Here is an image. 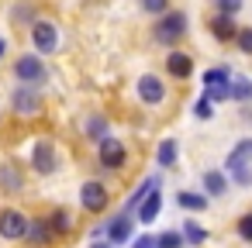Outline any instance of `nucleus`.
<instances>
[{
    "label": "nucleus",
    "mask_w": 252,
    "mask_h": 248,
    "mask_svg": "<svg viewBox=\"0 0 252 248\" xmlns=\"http://www.w3.org/2000/svg\"><path fill=\"white\" fill-rule=\"evenodd\" d=\"M228 86H231L228 69L214 66V69L204 73V100H228Z\"/></svg>",
    "instance_id": "obj_1"
},
{
    "label": "nucleus",
    "mask_w": 252,
    "mask_h": 248,
    "mask_svg": "<svg viewBox=\"0 0 252 248\" xmlns=\"http://www.w3.org/2000/svg\"><path fill=\"white\" fill-rule=\"evenodd\" d=\"M183 31H187V18H183L180 11H173V14H166V18L156 25V42L173 45L176 38H183Z\"/></svg>",
    "instance_id": "obj_2"
},
{
    "label": "nucleus",
    "mask_w": 252,
    "mask_h": 248,
    "mask_svg": "<svg viewBox=\"0 0 252 248\" xmlns=\"http://www.w3.org/2000/svg\"><path fill=\"white\" fill-rule=\"evenodd\" d=\"M14 73H18V80H21V83H28V86H35V83H42V80H45V66H42V59H38V55H21V59H18V66H14Z\"/></svg>",
    "instance_id": "obj_3"
},
{
    "label": "nucleus",
    "mask_w": 252,
    "mask_h": 248,
    "mask_svg": "<svg viewBox=\"0 0 252 248\" xmlns=\"http://www.w3.org/2000/svg\"><path fill=\"white\" fill-rule=\"evenodd\" d=\"M32 42H35V49H38L42 55H49V52L59 45V31H56V25H49V21L32 25Z\"/></svg>",
    "instance_id": "obj_4"
},
{
    "label": "nucleus",
    "mask_w": 252,
    "mask_h": 248,
    "mask_svg": "<svg viewBox=\"0 0 252 248\" xmlns=\"http://www.w3.org/2000/svg\"><path fill=\"white\" fill-rule=\"evenodd\" d=\"M100 165L104 169H121L125 165V145L118 138H111V135L100 138Z\"/></svg>",
    "instance_id": "obj_5"
},
{
    "label": "nucleus",
    "mask_w": 252,
    "mask_h": 248,
    "mask_svg": "<svg viewBox=\"0 0 252 248\" xmlns=\"http://www.w3.org/2000/svg\"><path fill=\"white\" fill-rule=\"evenodd\" d=\"M25 231H28V217L25 214H18V210H4L0 214V234L4 238H25Z\"/></svg>",
    "instance_id": "obj_6"
},
{
    "label": "nucleus",
    "mask_w": 252,
    "mask_h": 248,
    "mask_svg": "<svg viewBox=\"0 0 252 248\" xmlns=\"http://www.w3.org/2000/svg\"><path fill=\"white\" fill-rule=\"evenodd\" d=\"M32 165H35L42 176H49V172L56 169V148H52L49 141H38V145L32 148Z\"/></svg>",
    "instance_id": "obj_7"
},
{
    "label": "nucleus",
    "mask_w": 252,
    "mask_h": 248,
    "mask_svg": "<svg viewBox=\"0 0 252 248\" xmlns=\"http://www.w3.org/2000/svg\"><path fill=\"white\" fill-rule=\"evenodd\" d=\"M80 200H83V207H87L90 214H100V210L107 207V190H104L100 183H87L83 193H80Z\"/></svg>",
    "instance_id": "obj_8"
},
{
    "label": "nucleus",
    "mask_w": 252,
    "mask_h": 248,
    "mask_svg": "<svg viewBox=\"0 0 252 248\" xmlns=\"http://www.w3.org/2000/svg\"><path fill=\"white\" fill-rule=\"evenodd\" d=\"M138 97H142L145 104H159V100L166 97V86H162L156 76H142V80H138Z\"/></svg>",
    "instance_id": "obj_9"
},
{
    "label": "nucleus",
    "mask_w": 252,
    "mask_h": 248,
    "mask_svg": "<svg viewBox=\"0 0 252 248\" xmlns=\"http://www.w3.org/2000/svg\"><path fill=\"white\" fill-rule=\"evenodd\" d=\"M252 159V138H245V141H238L231 152H228V172H238V169H245V162Z\"/></svg>",
    "instance_id": "obj_10"
},
{
    "label": "nucleus",
    "mask_w": 252,
    "mask_h": 248,
    "mask_svg": "<svg viewBox=\"0 0 252 248\" xmlns=\"http://www.w3.org/2000/svg\"><path fill=\"white\" fill-rule=\"evenodd\" d=\"M166 69H169L176 80H187V76L193 73V62H190V55H187V52H173V55L166 59Z\"/></svg>",
    "instance_id": "obj_11"
},
{
    "label": "nucleus",
    "mask_w": 252,
    "mask_h": 248,
    "mask_svg": "<svg viewBox=\"0 0 252 248\" xmlns=\"http://www.w3.org/2000/svg\"><path fill=\"white\" fill-rule=\"evenodd\" d=\"M211 35H214L218 42H228V38L238 35V28H235V21H231L228 14H218V18L211 21Z\"/></svg>",
    "instance_id": "obj_12"
},
{
    "label": "nucleus",
    "mask_w": 252,
    "mask_h": 248,
    "mask_svg": "<svg viewBox=\"0 0 252 248\" xmlns=\"http://www.w3.org/2000/svg\"><path fill=\"white\" fill-rule=\"evenodd\" d=\"M159 207H162V196L152 190V193H145V200L138 203V220H156V214H159Z\"/></svg>",
    "instance_id": "obj_13"
},
{
    "label": "nucleus",
    "mask_w": 252,
    "mask_h": 248,
    "mask_svg": "<svg viewBox=\"0 0 252 248\" xmlns=\"http://www.w3.org/2000/svg\"><path fill=\"white\" fill-rule=\"evenodd\" d=\"M14 107H18L21 114H35V107H38V100H35V90H32V86H21V90L14 93Z\"/></svg>",
    "instance_id": "obj_14"
},
{
    "label": "nucleus",
    "mask_w": 252,
    "mask_h": 248,
    "mask_svg": "<svg viewBox=\"0 0 252 248\" xmlns=\"http://www.w3.org/2000/svg\"><path fill=\"white\" fill-rule=\"evenodd\" d=\"M107 234H111V241H125V238L131 234V220H128L125 214H118V217L107 224Z\"/></svg>",
    "instance_id": "obj_15"
},
{
    "label": "nucleus",
    "mask_w": 252,
    "mask_h": 248,
    "mask_svg": "<svg viewBox=\"0 0 252 248\" xmlns=\"http://www.w3.org/2000/svg\"><path fill=\"white\" fill-rule=\"evenodd\" d=\"M180 238H183L187 245H197V248H200V245L207 241V231H204V227H200L197 220H187V224H183V234H180Z\"/></svg>",
    "instance_id": "obj_16"
},
{
    "label": "nucleus",
    "mask_w": 252,
    "mask_h": 248,
    "mask_svg": "<svg viewBox=\"0 0 252 248\" xmlns=\"http://www.w3.org/2000/svg\"><path fill=\"white\" fill-rule=\"evenodd\" d=\"M228 97L231 100H252V80H245V76H238V80H231V86H228Z\"/></svg>",
    "instance_id": "obj_17"
},
{
    "label": "nucleus",
    "mask_w": 252,
    "mask_h": 248,
    "mask_svg": "<svg viewBox=\"0 0 252 248\" xmlns=\"http://www.w3.org/2000/svg\"><path fill=\"white\" fill-rule=\"evenodd\" d=\"M176 155H180V145H176L173 138H166V141L159 145V165H162V169L176 165Z\"/></svg>",
    "instance_id": "obj_18"
},
{
    "label": "nucleus",
    "mask_w": 252,
    "mask_h": 248,
    "mask_svg": "<svg viewBox=\"0 0 252 248\" xmlns=\"http://www.w3.org/2000/svg\"><path fill=\"white\" fill-rule=\"evenodd\" d=\"M204 186H207V193H214V196H221L224 190H228V179L218 172V169H211V172H204Z\"/></svg>",
    "instance_id": "obj_19"
},
{
    "label": "nucleus",
    "mask_w": 252,
    "mask_h": 248,
    "mask_svg": "<svg viewBox=\"0 0 252 248\" xmlns=\"http://www.w3.org/2000/svg\"><path fill=\"white\" fill-rule=\"evenodd\" d=\"M176 200H180V207H187V210H204V207H207V196H200V193H180Z\"/></svg>",
    "instance_id": "obj_20"
},
{
    "label": "nucleus",
    "mask_w": 252,
    "mask_h": 248,
    "mask_svg": "<svg viewBox=\"0 0 252 248\" xmlns=\"http://www.w3.org/2000/svg\"><path fill=\"white\" fill-rule=\"evenodd\" d=\"M25 234H28V238H32L35 245H45V241H49V227H45L42 220H35V224L28 220V231H25Z\"/></svg>",
    "instance_id": "obj_21"
},
{
    "label": "nucleus",
    "mask_w": 252,
    "mask_h": 248,
    "mask_svg": "<svg viewBox=\"0 0 252 248\" xmlns=\"http://www.w3.org/2000/svg\"><path fill=\"white\" fill-rule=\"evenodd\" d=\"M49 227H52L56 234H66V231H69V214H66V210H56V214L49 217Z\"/></svg>",
    "instance_id": "obj_22"
},
{
    "label": "nucleus",
    "mask_w": 252,
    "mask_h": 248,
    "mask_svg": "<svg viewBox=\"0 0 252 248\" xmlns=\"http://www.w3.org/2000/svg\"><path fill=\"white\" fill-rule=\"evenodd\" d=\"M156 248H183L180 231H166V234H159V238H156Z\"/></svg>",
    "instance_id": "obj_23"
},
{
    "label": "nucleus",
    "mask_w": 252,
    "mask_h": 248,
    "mask_svg": "<svg viewBox=\"0 0 252 248\" xmlns=\"http://www.w3.org/2000/svg\"><path fill=\"white\" fill-rule=\"evenodd\" d=\"M0 186H11V190H21V176L14 169H0Z\"/></svg>",
    "instance_id": "obj_24"
},
{
    "label": "nucleus",
    "mask_w": 252,
    "mask_h": 248,
    "mask_svg": "<svg viewBox=\"0 0 252 248\" xmlns=\"http://www.w3.org/2000/svg\"><path fill=\"white\" fill-rule=\"evenodd\" d=\"M235 38H238V45H242V52H245V55H252V28H242V31L235 35Z\"/></svg>",
    "instance_id": "obj_25"
},
{
    "label": "nucleus",
    "mask_w": 252,
    "mask_h": 248,
    "mask_svg": "<svg viewBox=\"0 0 252 248\" xmlns=\"http://www.w3.org/2000/svg\"><path fill=\"white\" fill-rule=\"evenodd\" d=\"M166 4H169V0H142V7H145L149 14H162V11H166Z\"/></svg>",
    "instance_id": "obj_26"
},
{
    "label": "nucleus",
    "mask_w": 252,
    "mask_h": 248,
    "mask_svg": "<svg viewBox=\"0 0 252 248\" xmlns=\"http://www.w3.org/2000/svg\"><path fill=\"white\" fill-rule=\"evenodd\" d=\"M193 114H197V117H204V121H207V117H211V114H214V110H211V100H204V97H200V100H197V104H193Z\"/></svg>",
    "instance_id": "obj_27"
},
{
    "label": "nucleus",
    "mask_w": 252,
    "mask_h": 248,
    "mask_svg": "<svg viewBox=\"0 0 252 248\" xmlns=\"http://www.w3.org/2000/svg\"><path fill=\"white\" fill-rule=\"evenodd\" d=\"M238 234H242L245 241H252V214H245V217L238 220Z\"/></svg>",
    "instance_id": "obj_28"
},
{
    "label": "nucleus",
    "mask_w": 252,
    "mask_h": 248,
    "mask_svg": "<svg viewBox=\"0 0 252 248\" xmlns=\"http://www.w3.org/2000/svg\"><path fill=\"white\" fill-rule=\"evenodd\" d=\"M218 7H221V14H228V18H231V14L242 7V0H218Z\"/></svg>",
    "instance_id": "obj_29"
},
{
    "label": "nucleus",
    "mask_w": 252,
    "mask_h": 248,
    "mask_svg": "<svg viewBox=\"0 0 252 248\" xmlns=\"http://www.w3.org/2000/svg\"><path fill=\"white\" fill-rule=\"evenodd\" d=\"M87 135H97V138H104V121H100V117H94V121L87 124Z\"/></svg>",
    "instance_id": "obj_30"
},
{
    "label": "nucleus",
    "mask_w": 252,
    "mask_h": 248,
    "mask_svg": "<svg viewBox=\"0 0 252 248\" xmlns=\"http://www.w3.org/2000/svg\"><path fill=\"white\" fill-rule=\"evenodd\" d=\"M235 179H238L242 186H252V172H249V169H238V172H235Z\"/></svg>",
    "instance_id": "obj_31"
},
{
    "label": "nucleus",
    "mask_w": 252,
    "mask_h": 248,
    "mask_svg": "<svg viewBox=\"0 0 252 248\" xmlns=\"http://www.w3.org/2000/svg\"><path fill=\"white\" fill-rule=\"evenodd\" d=\"M135 248H156V238H149V234H142V238L135 241Z\"/></svg>",
    "instance_id": "obj_32"
},
{
    "label": "nucleus",
    "mask_w": 252,
    "mask_h": 248,
    "mask_svg": "<svg viewBox=\"0 0 252 248\" xmlns=\"http://www.w3.org/2000/svg\"><path fill=\"white\" fill-rule=\"evenodd\" d=\"M90 248H107V245H100V241H97V245H90Z\"/></svg>",
    "instance_id": "obj_33"
},
{
    "label": "nucleus",
    "mask_w": 252,
    "mask_h": 248,
    "mask_svg": "<svg viewBox=\"0 0 252 248\" xmlns=\"http://www.w3.org/2000/svg\"><path fill=\"white\" fill-rule=\"evenodd\" d=\"M0 52H4V42H0Z\"/></svg>",
    "instance_id": "obj_34"
}]
</instances>
